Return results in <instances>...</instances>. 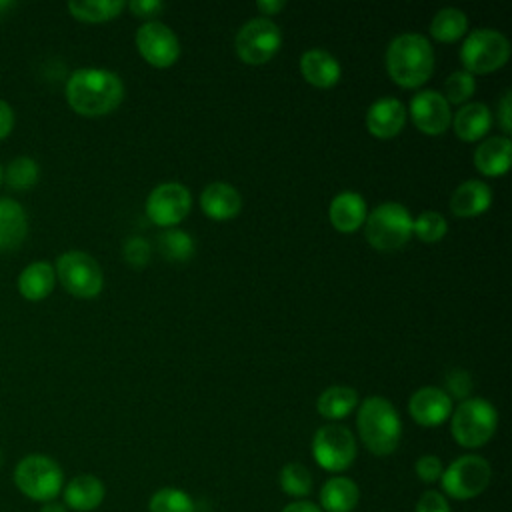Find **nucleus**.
<instances>
[{
	"label": "nucleus",
	"instance_id": "1",
	"mask_svg": "<svg viewBox=\"0 0 512 512\" xmlns=\"http://www.w3.org/2000/svg\"><path fill=\"white\" fill-rule=\"evenodd\" d=\"M66 100L80 116H106L122 104L124 82L112 70L80 68L66 82Z\"/></svg>",
	"mask_w": 512,
	"mask_h": 512
},
{
	"label": "nucleus",
	"instance_id": "2",
	"mask_svg": "<svg viewBox=\"0 0 512 512\" xmlns=\"http://www.w3.org/2000/svg\"><path fill=\"white\" fill-rule=\"evenodd\" d=\"M386 70L390 80L406 90L420 88L434 72V50L426 36L404 32L386 48Z\"/></svg>",
	"mask_w": 512,
	"mask_h": 512
},
{
	"label": "nucleus",
	"instance_id": "3",
	"mask_svg": "<svg viewBox=\"0 0 512 512\" xmlns=\"http://www.w3.org/2000/svg\"><path fill=\"white\" fill-rule=\"evenodd\" d=\"M356 428L362 444L374 456H390L402 436V422L394 404L384 396H368L358 406Z\"/></svg>",
	"mask_w": 512,
	"mask_h": 512
},
{
	"label": "nucleus",
	"instance_id": "4",
	"mask_svg": "<svg viewBox=\"0 0 512 512\" xmlns=\"http://www.w3.org/2000/svg\"><path fill=\"white\" fill-rule=\"evenodd\" d=\"M412 214L400 202H384L372 208L364 222V234L378 252H396L412 238Z\"/></svg>",
	"mask_w": 512,
	"mask_h": 512
},
{
	"label": "nucleus",
	"instance_id": "5",
	"mask_svg": "<svg viewBox=\"0 0 512 512\" xmlns=\"http://www.w3.org/2000/svg\"><path fill=\"white\" fill-rule=\"evenodd\" d=\"M498 428V412L486 398H466L450 414V432L464 448L484 446Z\"/></svg>",
	"mask_w": 512,
	"mask_h": 512
},
{
	"label": "nucleus",
	"instance_id": "6",
	"mask_svg": "<svg viewBox=\"0 0 512 512\" xmlns=\"http://www.w3.org/2000/svg\"><path fill=\"white\" fill-rule=\"evenodd\" d=\"M16 488L36 502L56 500L64 486L60 464L46 454H28L14 468Z\"/></svg>",
	"mask_w": 512,
	"mask_h": 512
},
{
	"label": "nucleus",
	"instance_id": "7",
	"mask_svg": "<svg viewBox=\"0 0 512 512\" xmlns=\"http://www.w3.org/2000/svg\"><path fill=\"white\" fill-rule=\"evenodd\" d=\"M510 58L508 38L494 28H478L464 36L460 46L462 70L468 74H490L500 70Z\"/></svg>",
	"mask_w": 512,
	"mask_h": 512
},
{
	"label": "nucleus",
	"instance_id": "8",
	"mask_svg": "<svg viewBox=\"0 0 512 512\" xmlns=\"http://www.w3.org/2000/svg\"><path fill=\"white\" fill-rule=\"evenodd\" d=\"M492 478L490 462L480 454H462L452 460L440 476V492L452 500H472L480 496Z\"/></svg>",
	"mask_w": 512,
	"mask_h": 512
},
{
	"label": "nucleus",
	"instance_id": "9",
	"mask_svg": "<svg viewBox=\"0 0 512 512\" xmlns=\"http://www.w3.org/2000/svg\"><path fill=\"white\" fill-rule=\"evenodd\" d=\"M356 454V438L346 426L332 422L314 432L312 458L322 470L332 474L344 472L354 464Z\"/></svg>",
	"mask_w": 512,
	"mask_h": 512
},
{
	"label": "nucleus",
	"instance_id": "10",
	"mask_svg": "<svg viewBox=\"0 0 512 512\" xmlns=\"http://www.w3.org/2000/svg\"><path fill=\"white\" fill-rule=\"evenodd\" d=\"M54 272L64 290L76 298H94L102 292V268L88 252L68 250L60 254Z\"/></svg>",
	"mask_w": 512,
	"mask_h": 512
},
{
	"label": "nucleus",
	"instance_id": "11",
	"mask_svg": "<svg viewBox=\"0 0 512 512\" xmlns=\"http://www.w3.org/2000/svg\"><path fill=\"white\" fill-rule=\"evenodd\" d=\"M282 46V32L270 18H252L236 34L234 48L248 66H260L272 60Z\"/></svg>",
	"mask_w": 512,
	"mask_h": 512
},
{
	"label": "nucleus",
	"instance_id": "12",
	"mask_svg": "<svg viewBox=\"0 0 512 512\" xmlns=\"http://www.w3.org/2000/svg\"><path fill=\"white\" fill-rule=\"evenodd\" d=\"M192 208V194L180 182H162L146 198V216L160 228H176Z\"/></svg>",
	"mask_w": 512,
	"mask_h": 512
},
{
	"label": "nucleus",
	"instance_id": "13",
	"mask_svg": "<svg viewBox=\"0 0 512 512\" xmlns=\"http://www.w3.org/2000/svg\"><path fill=\"white\" fill-rule=\"evenodd\" d=\"M138 54L154 68H170L180 58V40L170 26L160 20L144 22L136 30Z\"/></svg>",
	"mask_w": 512,
	"mask_h": 512
},
{
	"label": "nucleus",
	"instance_id": "14",
	"mask_svg": "<svg viewBox=\"0 0 512 512\" xmlns=\"http://www.w3.org/2000/svg\"><path fill=\"white\" fill-rule=\"evenodd\" d=\"M414 122V126L428 136H438L448 130L452 124V110L442 92L438 90H422L418 92L406 110Z\"/></svg>",
	"mask_w": 512,
	"mask_h": 512
},
{
	"label": "nucleus",
	"instance_id": "15",
	"mask_svg": "<svg viewBox=\"0 0 512 512\" xmlns=\"http://www.w3.org/2000/svg\"><path fill=\"white\" fill-rule=\"evenodd\" d=\"M408 414L424 428L440 426L452 414V398L438 386L418 388L408 400Z\"/></svg>",
	"mask_w": 512,
	"mask_h": 512
},
{
	"label": "nucleus",
	"instance_id": "16",
	"mask_svg": "<svg viewBox=\"0 0 512 512\" xmlns=\"http://www.w3.org/2000/svg\"><path fill=\"white\" fill-rule=\"evenodd\" d=\"M406 116L408 112L398 98L384 96L370 104L366 112V128L372 136L380 140H388L402 132L406 124Z\"/></svg>",
	"mask_w": 512,
	"mask_h": 512
},
{
	"label": "nucleus",
	"instance_id": "17",
	"mask_svg": "<svg viewBox=\"0 0 512 512\" xmlns=\"http://www.w3.org/2000/svg\"><path fill=\"white\" fill-rule=\"evenodd\" d=\"M368 216V206L362 194L352 192V190H342L330 200L328 208V218L334 230L342 234L356 232L358 228L364 226Z\"/></svg>",
	"mask_w": 512,
	"mask_h": 512
},
{
	"label": "nucleus",
	"instance_id": "18",
	"mask_svg": "<svg viewBox=\"0 0 512 512\" xmlns=\"http://www.w3.org/2000/svg\"><path fill=\"white\" fill-rule=\"evenodd\" d=\"M300 74L314 88H332L340 82L342 66L328 50L310 48L300 56Z\"/></svg>",
	"mask_w": 512,
	"mask_h": 512
},
{
	"label": "nucleus",
	"instance_id": "19",
	"mask_svg": "<svg viewBox=\"0 0 512 512\" xmlns=\"http://www.w3.org/2000/svg\"><path fill=\"white\" fill-rule=\"evenodd\" d=\"M200 208L212 220H232L242 210V196L228 182H212L200 194Z\"/></svg>",
	"mask_w": 512,
	"mask_h": 512
},
{
	"label": "nucleus",
	"instance_id": "20",
	"mask_svg": "<svg viewBox=\"0 0 512 512\" xmlns=\"http://www.w3.org/2000/svg\"><path fill=\"white\" fill-rule=\"evenodd\" d=\"M492 204V190L482 180L462 182L450 196V210L458 218H474L484 214Z\"/></svg>",
	"mask_w": 512,
	"mask_h": 512
},
{
	"label": "nucleus",
	"instance_id": "21",
	"mask_svg": "<svg viewBox=\"0 0 512 512\" xmlns=\"http://www.w3.org/2000/svg\"><path fill=\"white\" fill-rule=\"evenodd\" d=\"M106 496L102 480L94 474H78L64 486V506L76 512L96 510Z\"/></svg>",
	"mask_w": 512,
	"mask_h": 512
},
{
	"label": "nucleus",
	"instance_id": "22",
	"mask_svg": "<svg viewBox=\"0 0 512 512\" xmlns=\"http://www.w3.org/2000/svg\"><path fill=\"white\" fill-rule=\"evenodd\" d=\"M512 142L508 136H492L480 142L474 150V168L482 176H504L510 168Z\"/></svg>",
	"mask_w": 512,
	"mask_h": 512
},
{
	"label": "nucleus",
	"instance_id": "23",
	"mask_svg": "<svg viewBox=\"0 0 512 512\" xmlns=\"http://www.w3.org/2000/svg\"><path fill=\"white\" fill-rule=\"evenodd\" d=\"M318 498L322 512H352L358 506L360 488L352 478L334 474L322 484Z\"/></svg>",
	"mask_w": 512,
	"mask_h": 512
},
{
	"label": "nucleus",
	"instance_id": "24",
	"mask_svg": "<svg viewBox=\"0 0 512 512\" xmlns=\"http://www.w3.org/2000/svg\"><path fill=\"white\" fill-rule=\"evenodd\" d=\"M452 126L462 142H478L492 126V112L482 102H466L452 116Z\"/></svg>",
	"mask_w": 512,
	"mask_h": 512
},
{
	"label": "nucleus",
	"instance_id": "25",
	"mask_svg": "<svg viewBox=\"0 0 512 512\" xmlns=\"http://www.w3.org/2000/svg\"><path fill=\"white\" fill-rule=\"evenodd\" d=\"M28 232L24 208L12 198H0V252L16 250Z\"/></svg>",
	"mask_w": 512,
	"mask_h": 512
},
{
	"label": "nucleus",
	"instance_id": "26",
	"mask_svg": "<svg viewBox=\"0 0 512 512\" xmlns=\"http://www.w3.org/2000/svg\"><path fill=\"white\" fill-rule=\"evenodd\" d=\"M56 282L54 266L48 262H32L18 276V292L32 302L44 300Z\"/></svg>",
	"mask_w": 512,
	"mask_h": 512
},
{
	"label": "nucleus",
	"instance_id": "27",
	"mask_svg": "<svg viewBox=\"0 0 512 512\" xmlns=\"http://www.w3.org/2000/svg\"><path fill=\"white\" fill-rule=\"evenodd\" d=\"M358 406V392L350 386L336 384L326 388L318 400H316V410L322 418L338 422L346 418L354 408Z\"/></svg>",
	"mask_w": 512,
	"mask_h": 512
},
{
	"label": "nucleus",
	"instance_id": "28",
	"mask_svg": "<svg viewBox=\"0 0 512 512\" xmlns=\"http://www.w3.org/2000/svg\"><path fill=\"white\" fill-rule=\"evenodd\" d=\"M468 32V18L458 8H442L430 22V36L442 44H452Z\"/></svg>",
	"mask_w": 512,
	"mask_h": 512
},
{
	"label": "nucleus",
	"instance_id": "29",
	"mask_svg": "<svg viewBox=\"0 0 512 512\" xmlns=\"http://www.w3.org/2000/svg\"><path fill=\"white\" fill-rule=\"evenodd\" d=\"M126 8V2L122 0H76L68 4L70 14L88 24H100L108 22L120 16V12Z\"/></svg>",
	"mask_w": 512,
	"mask_h": 512
},
{
	"label": "nucleus",
	"instance_id": "30",
	"mask_svg": "<svg viewBox=\"0 0 512 512\" xmlns=\"http://www.w3.org/2000/svg\"><path fill=\"white\" fill-rule=\"evenodd\" d=\"M158 250L170 262H186L194 254V238L180 228H166L158 236Z\"/></svg>",
	"mask_w": 512,
	"mask_h": 512
},
{
	"label": "nucleus",
	"instance_id": "31",
	"mask_svg": "<svg viewBox=\"0 0 512 512\" xmlns=\"http://www.w3.org/2000/svg\"><path fill=\"white\" fill-rule=\"evenodd\" d=\"M278 482H280L282 492L296 498V500H304V496H308L312 492V486H314L310 470L300 462L284 464L282 470H280Z\"/></svg>",
	"mask_w": 512,
	"mask_h": 512
},
{
	"label": "nucleus",
	"instance_id": "32",
	"mask_svg": "<svg viewBox=\"0 0 512 512\" xmlns=\"http://www.w3.org/2000/svg\"><path fill=\"white\" fill-rule=\"evenodd\" d=\"M148 512H194V500L182 488L164 486L150 496Z\"/></svg>",
	"mask_w": 512,
	"mask_h": 512
},
{
	"label": "nucleus",
	"instance_id": "33",
	"mask_svg": "<svg viewBox=\"0 0 512 512\" xmlns=\"http://www.w3.org/2000/svg\"><path fill=\"white\" fill-rule=\"evenodd\" d=\"M448 232L446 218L436 210H426L418 214L412 222V234L424 244H436L440 242Z\"/></svg>",
	"mask_w": 512,
	"mask_h": 512
},
{
	"label": "nucleus",
	"instance_id": "34",
	"mask_svg": "<svg viewBox=\"0 0 512 512\" xmlns=\"http://www.w3.org/2000/svg\"><path fill=\"white\" fill-rule=\"evenodd\" d=\"M4 178L14 190H28L38 182V164L30 156H18L8 164Z\"/></svg>",
	"mask_w": 512,
	"mask_h": 512
},
{
	"label": "nucleus",
	"instance_id": "35",
	"mask_svg": "<svg viewBox=\"0 0 512 512\" xmlns=\"http://www.w3.org/2000/svg\"><path fill=\"white\" fill-rule=\"evenodd\" d=\"M474 92H476L474 76L468 74L466 70H456L446 78L442 96L446 98L448 104H466Z\"/></svg>",
	"mask_w": 512,
	"mask_h": 512
},
{
	"label": "nucleus",
	"instance_id": "36",
	"mask_svg": "<svg viewBox=\"0 0 512 512\" xmlns=\"http://www.w3.org/2000/svg\"><path fill=\"white\" fill-rule=\"evenodd\" d=\"M442 470H444V464H442V460H440L438 456H434V454H424V456H420V458L416 460V464H414V472H416V476H418L424 484H434V482H438L440 476H442Z\"/></svg>",
	"mask_w": 512,
	"mask_h": 512
},
{
	"label": "nucleus",
	"instance_id": "37",
	"mask_svg": "<svg viewBox=\"0 0 512 512\" xmlns=\"http://www.w3.org/2000/svg\"><path fill=\"white\" fill-rule=\"evenodd\" d=\"M124 260L134 266V268H140V266H146L150 262V256H152V248L146 240L142 238H130L126 244H124Z\"/></svg>",
	"mask_w": 512,
	"mask_h": 512
},
{
	"label": "nucleus",
	"instance_id": "38",
	"mask_svg": "<svg viewBox=\"0 0 512 512\" xmlns=\"http://www.w3.org/2000/svg\"><path fill=\"white\" fill-rule=\"evenodd\" d=\"M414 512H452L448 498L440 490H426L416 502Z\"/></svg>",
	"mask_w": 512,
	"mask_h": 512
},
{
	"label": "nucleus",
	"instance_id": "39",
	"mask_svg": "<svg viewBox=\"0 0 512 512\" xmlns=\"http://www.w3.org/2000/svg\"><path fill=\"white\" fill-rule=\"evenodd\" d=\"M446 386H448V390H446V394L452 398H460V400H466L468 398V394H470V390H472V380H470V376H468V372H464V370H454V372H450L448 374V378H446Z\"/></svg>",
	"mask_w": 512,
	"mask_h": 512
},
{
	"label": "nucleus",
	"instance_id": "40",
	"mask_svg": "<svg viewBox=\"0 0 512 512\" xmlns=\"http://www.w3.org/2000/svg\"><path fill=\"white\" fill-rule=\"evenodd\" d=\"M126 8L140 20L150 22L154 20L162 10H164V2L158 0H132L126 4Z\"/></svg>",
	"mask_w": 512,
	"mask_h": 512
},
{
	"label": "nucleus",
	"instance_id": "41",
	"mask_svg": "<svg viewBox=\"0 0 512 512\" xmlns=\"http://www.w3.org/2000/svg\"><path fill=\"white\" fill-rule=\"evenodd\" d=\"M498 122H500V128L504 130V136H508L512 132V92L510 90H506L498 102Z\"/></svg>",
	"mask_w": 512,
	"mask_h": 512
},
{
	"label": "nucleus",
	"instance_id": "42",
	"mask_svg": "<svg viewBox=\"0 0 512 512\" xmlns=\"http://www.w3.org/2000/svg\"><path fill=\"white\" fill-rule=\"evenodd\" d=\"M12 126H14V112L8 102L0 100V140L10 134Z\"/></svg>",
	"mask_w": 512,
	"mask_h": 512
},
{
	"label": "nucleus",
	"instance_id": "43",
	"mask_svg": "<svg viewBox=\"0 0 512 512\" xmlns=\"http://www.w3.org/2000/svg\"><path fill=\"white\" fill-rule=\"evenodd\" d=\"M284 6L286 4L282 0H260V2H256V8L262 14V18L276 16L280 10H284Z\"/></svg>",
	"mask_w": 512,
	"mask_h": 512
},
{
	"label": "nucleus",
	"instance_id": "44",
	"mask_svg": "<svg viewBox=\"0 0 512 512\" xmlns=\"http://www.w3.org/2000/svg\"><path fill=\"white\" fill-rule=\"evenodd\" d=\"M280 512H322L318 504L310 502V500H294L290 504H286Z\"/></svg>",
	"mask_w": 512,
	"mask_h": 512
},
{
	"label": "nucleus",
	"instance_id": "45",
	"mask_svg": "<svg viewBox=\"0 0 512 512\" xmlns=\"http://www.w3.org/2000/svg\"><path fill=\"white\" fill-rule=\"evenodd\" d=\"M40 512H68V508L58 500H50L40 506Z\"/></svg>",
	"mask_w": 512,
	"mask_h": 512
},
{
	"label": "nucleus",
	"instance_id": "46",
	"mask_svg": "<svg viewBox=\"0 0 512 512\" xmlns=\"http://www.w3.org/2000/svg\"><path fill=\"white\" fill-rule=\"evenodd\" d=\"M14 8H16V2H14V0H0V20H2L4 16H8L10 10H14Z\"/></svg>",
	"mask_w": 512,
	"mask_h": 512
},
{
	"label": "nucleus",
	"instance_id": "47",
	"mask_svg": "<svg viewBox=\"0 0 512 512\" xmlns=\"http://www.w3.org/2000/svg\"><path fill=\"white\" fill-rule=\"evenodd\" d=\"M0 184H2V168H0Z\"/></svg>",
	"mask_w": 512,
	"mask_h": 512
}]
</instances>
